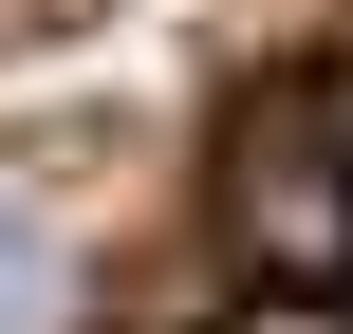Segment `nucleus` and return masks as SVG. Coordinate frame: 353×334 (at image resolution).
Here are the masks:
<instances>
[{
    "instance_id": "obj_4",
    "label": "nucleus",
    "mask_w": 353,
    "mask_h": 334,
    "mask_svg": "<svg viewBox=\"0 0 353 334\" xmlns=\"http://www.w3.org/2000/svg\"><path fill=\"white\" fill-rule=\"evenodd\" d=\"M335 130H353V93H335Z\"/></svg>"
},
{
    "instance_id": "obj_3",
    "label": "nucleus",
    "mask_w": 353,
    "mask_h": 334,
    "mask_svg": "<svg viewBox=\"0 0 353 334\" xmlns=\"http://www.w3.org/2000/svg\"><path fill=\"white\" fill-rule=\"evenodd\" d=\"M242 334H353V316H335V298H261Z\"/></svg>"
},
{
    "instance_id": "obj_1",
    "label": "nucleus",
    "mask_w": 353,
    "mask_h": 334,
    "mask_svg": "<svg viewBox=\"0 0 353 334\" xmlns=\"http://www.w3.org/2000/svg\"><path fill=\"white\" fill-rule=\"evenodd\" d=\"M223 205H242V260H261L279 298H316V279L353 260V130L335 112H242Z\"/></svg>"
},
{
    "instance_id": "obj_2",
    "label": "nucleus",
    "mask_w": 353,
    "mask_h": 334,
    "mask_svg": "<svg viewBox=\"0 0 353 334\" xmlns=\"http://www.w3.org/2000/svg\"><path fill=\"white\" fill-rule=\"evenodd\" d=\"M74 298H93V279H74L56 205H37V186H0V334H74Z\"/></svg>"
}]
</instances>
